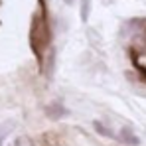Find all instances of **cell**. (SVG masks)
<instances>
[{
    "label": "cell",
    "instance_id": "1",
    "mask_svg": "<svg viewBox=\"0 0 146 146\" xmlns=\"http://www.w3.org/2000/svg\"><path fill=\"white\" fill-rule=\"evenodd\" d=\"M49 40H51V34H49L46 16L36 14L32 18V26H30V44H32V49L38 59L44 57V51L49 48Z\"/></svg>",
    "mask_w": 146,
    "mask_h": 146
},
{
    "label": "cell",
    "instance_id": "2",
    "mask_svg": "<svg viewBox=\"0 0 146 146\" xmlns=\"http://www.w3.org/2000/svg\"><path fill=\"white\" fill-rule=\"evenodd\" d=\"M119 138H121V142H124V144H128V146H138L140 144V138L134 134V130H132L130 126H122L121 132H119Z\"/></svg>",
    "mask_w": 146,
    "mask_h": 146
},
{
    "label": "cell",
    "instance_id": "3",
    "mask_svg": "<svg viewBox=\"0 0 146 146\" xmlns=\"http://www.w3.org/2000/svg\"><path fill=\"white\" fill-rule=\"evenodd\" d=\"M46 115H48L49 119L57 121V119H61V117L65 115V109H63L61 103H53V105H49L48 109H46Z\"/></svg>",
    "mask_w": 146,
    "mask_h": 146
},
{
    "label": "cell",
    "instance_id": "4",
    "mask_svg": "<svg viewBox=\"0 0 146 146\" xmlns=\"http://www.w3.org/2000/svg\"><path fill=\"white\" fill-rule=\"evenodd\" d=\"M53 67H55V49L51 48V49H49L48 59H46V67H44V71H46V75H48V77H51V75H53Z\"/></svg>",
    "mask_w": 146,
    "mask_h": 146
},
{
    "label": "cell",
    "instance_id": "5",
    "mask_svg": "<svg viewBox=\"0 0 146 146\" xmlns=\"http://www.w3.org/2000/svg\"><path fill=\"white\" fill-rule=\"evenodd\" d=\"M79 12H81V20L87 22L89 14H91V0H81L79 2Z\"/></svg>",
    "mask_w": 146,
    "mask_h": 146
},
{
    "label": "cell",
    "instance_id": "6",
    "mask_svg": "<svg viewBox=\"0 0 146 146\" xmlns=\"http://www.w3.org/2000/svg\"><path fill=\"white\" fill-rule=\"evenodd\" d=\"M93 126H95V130H97L101 136H105V138H115V132H113L111 128H107L103 122H95Z\"/></svg>",
    "mask_w": 146,
    "mask_h": 146
},
{
    "label": "cell",
    "instance_id": "7",
    "mask_svg": "<svg viewBox=\"0 0 146 146\" xmlns=\"http://www.w3.org/2000/svg\"><path fill=\"white\" fill-rule=\"evenodd\" d=\"M10 130H12V124H10V122H6V124H2V126H0V146L4 144V138L8 136V132H10Z\"/></svg>",
    "mask_w": 146,
    "mask_h": 146
},
{
    "label": "cell",
    "instance_id": "8",
    "mask_svg": "<svg viewBox=\"0 0 146 146\" xmlns=\"http://www.w3.org/2000/svg\"><path fill=\"white\" fill-rule=\"evenodd\" d=\"M65 2H67V4H73V2H75V0H65Z\"/></svg>",
    "mask_w": 146,
    "mask_h": 146
}]
</instances>
